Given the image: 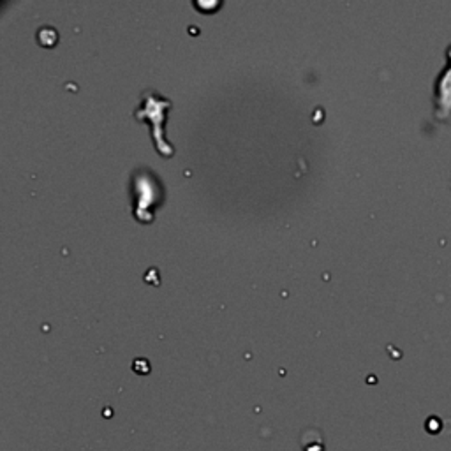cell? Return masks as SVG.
Listing matches in <instances>:
<instances>
[{
    "mask_svg": "<svg viewBox=\"0 0 451 451\" xmlns=\"http://www.w3.org/2000/svg\"><path fill=\"white\" fill-rule=\"evenodd\" d=\"M154 96H155L154 90H147V92L141 96V104L140 108L134 111V115H136V118H140V120H147V118H150L154 145L157 147L159 154H161L162 157H171L173 147L166 141V138L162 136V131H164V120H159L157 115H154L155 113Z\"/></svg>",
    "mask_w": 451,
    "mask_h": 451,
    "instance_id": "6da1fadb",
    "label": "cell"
}]
</instances>
